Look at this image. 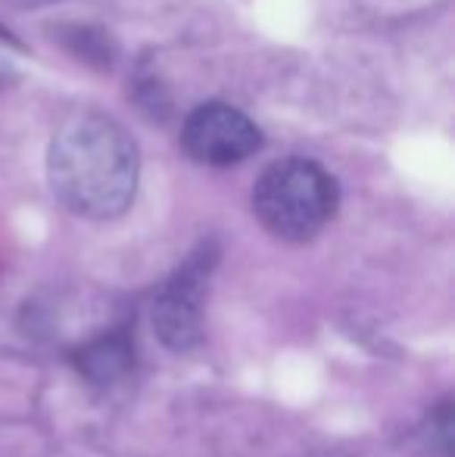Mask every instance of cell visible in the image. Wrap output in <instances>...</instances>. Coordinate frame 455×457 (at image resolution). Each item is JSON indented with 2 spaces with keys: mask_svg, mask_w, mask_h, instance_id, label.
<instances>
[{
  "mask_svg": "<svg viewBox=\"0 0 455 457\" xmlns=\"http://www.w3.org/2000/svg\"><path fill=\"white\" fill-rule=\"evenodd\" d=\"M138 171L134 137L104 112L69 115L50 140V190L72 215L91 221L119 218L134 199Z\"/></svg>",
  "mask_w": 455,
  "mask_h": 457,
  "instance_id": "cell-1",
  "label": "cell"
},
{
  "mask_svg": "<svg viewBox=\"0 0 455 457\" xmlns=\"http://www.w3.org/2000/svg\"><path fill=\"white\" fill-rule=\"evenodd\" d=\"M341 190L328 169L312 159H281L253 187V212L272 237L306 243L334 218Z\"/></svg>",
  "mask_w": 455,
  "mask_h": 457,
  "instance_id": "cell-2",
  "label": "cell"
},
{
  "mask_svg": "<svg viewBox=\"0 0 455 457\" xmlns=\"http://www.w3.org/2000/svg\"><path fill=\"white\" fill-rule=\"evenodd\" d=\"M181 146L200 165H237L262 146V131L247 112L228 103H206L188 115Z\"/></svg>",
  "mask_w": 455,
  "mask_h": 457,
  "instance_id": "cell-3",
  "label": "cell"
},
{
  "mask_svg": "<svg viewBox=\"0 0 455 457\" xmlns=\"http://www.w3.org/2000/svg\"><path fill=\"white\" fill-rule=\"evenodd\" d=\"M209 268H213V255L194 253L159 287L153 302V327L172 352H188L200 343Z\"/></svg>",
  "mask_w": 455,
  "mask_h": 457,
  "instance_id": "cell-4",
  "label": "cell"
},
{
  "mask_svg": "<svg viewBox=\"0 0 455 457\" xmlns=\"http://www.w3.org/2000/svg\"><path fill=\"white\" fill-rule=\"evenodd\" d=\"M134 361V349L128 343L125 333H110V337H100L94 343H88L85 349H79L75 355V364L85 373L91 383L110 386L115 379H122L128 370H131Z\"/></svg>",
  "mask_w": 455,
  "mask_h": 457,
  "instance_id": "cell-5",
  "label": "cell"
},
{
  "mask_svg": "<svg viewBox=\"0 0 455 457\" xmlns=\"http://www.w3.org/2000/svg\"><path fill=\"white\" fill-rule=\"evenodd\" d=\"M0 41H10V44H16V37H13L10 31L4 29V25H0Z\"/></svg>",
  "mask_w": 455,
  "mask_h": 457,
  "instance_id": "cell-6",
  "label": "cell"
}]
</instances>
